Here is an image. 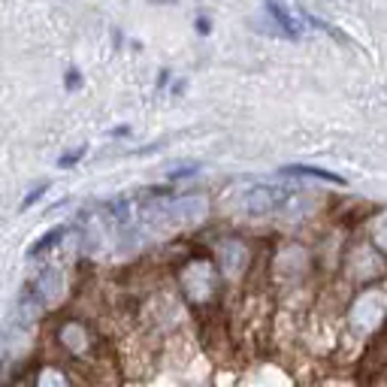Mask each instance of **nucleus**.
<instances>
[{
  "label": "nucleus",
  "mask_w": 387,
  "mask_h": 387,
  "mask_svg": "<svg viewBox=\"0 0 387 387\" xmlns=\"http://www.w3.org/2000/svg\"><path fill=\"white\" fill-rule=\"evenodd\" d=\"M239 209L251 218H273V215L303 218L311 203L303 197V191H290L282 185H254L239 194Z\"/></svg>",
  "instance_id": "obj_1"
},
{
  "label": "nucleus",
  "mask_w": 387,
  "mask_h": 387,
  "mask_svg": "<svg viewBox=\"0 0 387 387\" xmlns=\"http://www.w3.org/2000/svg\"><path fill=\"white\" fill-rule=\"evenodd\" d=\"M148 221L155 224H200L209 215V200L203 194H188V197H167L148 203Z\"/></svg>",
  "instance_id": "obj_2"
},
{
  "label": "nucleus",
  "mask_w": 387,
  "mask_h": 387,
  "mask_svg": "<svg viewBox=\"0 0 387 387\" xmlns=\"http://www.w3.org/2000/svg\"><path fill=\"white\" fill-rule=\"evenodd\" d=\"M176 278H179V287H181V294L188 297L191 306H209L215 294H218V270H215V263L203 261V257L188 261L176 273Z\"/></svg>",
  "instance_id": "obj_3"
},
{
  "label": "nucleus",
  "mask_w": 387,
  "mask_h": 387,
  "mask_svg": "<svg viewBox=\"0 0 387 387\" xmlns=\"http://www.w3.org/2000/svg\"><path fill=\"white\" fill-rule=\"evenodd\" d=\"M52 339H55V345L67 354V357H85V354L94 348V336L82 318L58 321V327L52 330Z\"/></svg>",
  "instance_id": "obj_4"
},
{
  "label": "nucleus",
  "mask_w": 387,
  "mask_h": 387,
  "mask_svg": "<svg viewBox=\"0 0 387 387\" xmlns=\"http://www.w3.org/2000/svg\"><path fill=\"white\" fill-rule=\"evenodd\" d=\"M215 257H218V266L224 275H242L251 263V251L242 239H221L215 245Z\"/></svg>",
  "instance_id": "obj_5"
},
{
  "label": "nucleus",
  "mask_w": 387,
  "mask_h": 387,
  "mask_svg": "<svg viewBox=\"0 0 387 387\" xmlns=\"http://www.w3.org/2000/svg\"><path fill=\"white\" fill-rule=\"evenodd\" d=\"M30 287V294L37 297V303L42 309H52V306H58V299L64 297V273L61 270H42L34 282L28 285Z\"/></svg>",
  "instance_id": "obj_6"
},
{
  "label": "nucleus",
  "mask_w": 387,
  "mask_h": 387,
  "mask_svg": "<svg viewBox=\"0 0 387 387\" xmlns=\"http://www.w3.org/2000/svg\"><path fill=\"white\" fill-rule=\"evenodd\" d=\"M263 6H266V13H270L273 18V25L278 28V34L287 37V40H299L303 37V13H294L287 4H282V0H263Z\"/></svg>",
  "instance_id": "obj_7"
},
{
  "label": "nucleus",
  "mask_w": 387,
  "mask_h": 387,
  "mask_svg": "<svg viewBox=\"0 0 387 387\" xmlns=\"http://www.w3.org/2000/svg\"><path fill=\"white\" fill-rule=\"evenodd\" d=\"M285 176H311V179H321V181H330V185H345V179L336 176V173H327L321 167H306V164H290L282 169Z\"/></svg>",
  "instance_id": "obj_8"
},
{
  "label": "nucleus",
  "mask_w": 387,
  "mask_h": 387,
  "mask_svg": "<svg viewBox=\"0 0 387 387\" xmlns=\"http://www.w3.org/2000/svg\"><path fill=\"white\" fill-rule=\"evenodd\" d=\"M64 233H67V227H64V224H61V227H52L49 233H42L40 239H37V242H34V245H30V249H28V257H30V261H37L40 254H46L49 249H55V245H58V239H61Z\"/></svg>",
  "instance_id": "obj_9"
},
{
  "label": "nucleus",
  "mask_w": 387,
  "mask_h": 387,
  "mask_svg": "<svg viewBox=\"0 0 387 387\" xmlns=\"http://www.w3.org/2000/svg\"><path fill=\"white\" fill-rule=\"evenodd\" d=\"M49 188H52V185H49V181H40V185H37L34 191H30V194H28V197H25V200H21V206H18V209H21V212H25V209H30V206H34V203H37V200H42V194H46Z\"/></svg>",
  "instance_id": "obj_10"
},
{
  "label": "nucleus",
  "mask_w": 387,
  "mask_h": 387,
  "mask_svg": "<svg viewBox=\"0 0 387 387\" xmlns=\"http://www.w3.org/2000/svg\"><path fill=\"white\" fill-rule=\"evenodd\" d=\"M85 152H88V148H85V145H79V148H76V152H67V155H61V160H58V167H61V169H70V167H76V164H79V160L85 157Z\"/></svg>",
  "instance_id": "obj_11"
},
{
  "label": "nucleus",
  "mask_w": 387,
  "mask_h": 387,
  "mask_svg": "<svg viewBox=\"0 0 387 387\" xmlns=\"http://www.w3.org/2000/svg\"><path fill=\"white\" fill-rule=\"evenodd\" d=\"M197 173V164H179L176 169H167V179L176 181V179H185V176H194Z\"/></svg>",
  "instance_id": "obj_12"
},
{
  "label": "nucleus",
  "mask_w": 387,
  "mask_h": 387,
  "mask_svg": "<svg viewBox=\"0 0 387 387\" xmlns=\"http://www.w3.org/2000/svg\"><path fill=\"white\" fill-rule=\"evenodd\" d=\"M64 85H67V88H82V76H79L76 67L67 70V79H64Z\"/></svg>",
  "instance_id": "obj_13"
},
{
  "label": "nucleus",
  "mask_w": 387,
  "mask_h": 387,
  "mask_svg": "<svg viewBox=\"0 0 387 387\" xmlns=\"http://www.w3.org/2000/svg\"><path fill=\"white\" fill-rule=\"evenodd\" d=\"M375 239H379V245H384V249H387V221L379 227V236H375Z\"/></svg>",
  "instance_id": "obj_14"
},
{
  "label": "nucleus",
  "mask_w": 387,
  "mask_h": 387,
  "mask_svg": "<svg viewBox=\"0 0 387 387\" xmlns=\"http://www.w3.org/2000/svg\"><path fill=\"white\" fill-rule=\"evenodd\" d=\"M197 28H200V34H209V18L200 16V18H197Z\"/></svg>",
  "instance_id": "obj_15"
},
{
  "label": "nucleus",
  "mask_w": 387,
  "mask_h": 387,
  "mask_svg": "<svg viewBox=\"0 0 387 387\" xmlns=\"http://www.w3.org/2000/svg\"><path fill=\"white\" fill-rule=\"evenodd\" d=\"M384 342H387V336H384Z\"/></svg>",
  "instance_id": "obj_16"
}]
</instances>
